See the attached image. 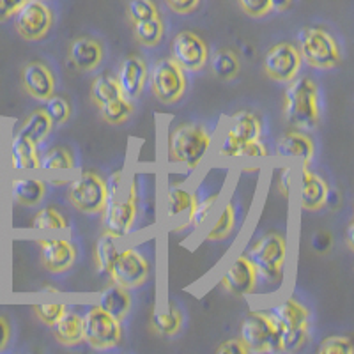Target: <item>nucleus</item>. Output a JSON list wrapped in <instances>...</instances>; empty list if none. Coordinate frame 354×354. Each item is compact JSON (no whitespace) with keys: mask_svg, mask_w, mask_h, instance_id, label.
I'll use <instances>...</instances> for the list:
<instances>
[{"mask_svg":"<svg viewBox=\"0 0 354 354\" xmlns=\"http://www.w3.org/2000/svg\"><path fill=\"white\" fill-rule=\"evenodd\" d=\"M283 94V117L292 128L314 129L321 119L319 88L312 78L301 77L289 82Z\"/></svg>","mask_w":354,"mask_h":354,"instance_id":"obj_1","label":"nucleus"},{"mask_svg":"<svg viewBox=\"0 0 354 354\" xmlns=\"http://www.w3.org/2000/svg\"><path fill=\"white\" fill-rule=\"evenodd\" d=\"M213 137L198 124H179L169 137V158L177 165L195 170L209 153Z\"/></svg>","mask_w":354,"mask_h":354,"instance_id":"obj_2","label":"nucleus"},{"mask_svg":"<svg viewBox=\"0 0 354 354\" xmlns=\"http://www.w3.org/2000/svg\"><path fill=\"white\" fill-rule=\"evenodd\" d=\"M246 257L257 270L259 278L266 282L278 283L283 277V266L287 261V241L277 232H268L259 238L246 252Z\"/></svg>","mask_w":354,"mask_h":354,"instance_id":"obj_3","label":"nucleus"},{"mask_svg":"<svg viewBox=\"0 0 354 354\" xmlns=\"http://www.w3.org/2000/svg\"><path fill=\"white\" fill-rule=\"evenodd\" d=\"M299 55L306 64L317 69H333L342 62V52L328 30L308 27L299 37Z\"/></svg>","mask_w":354,"mask_h":354,"instance_id":"obj_4","label":"nucleus"},{"mask_svg":"<svg viewBox=\"0 0 354 354\" xmlns=\"http://www.w3.org/2000/svg\"><path fill=\"white\" fill-rule=\"evenodd\" d=\"M110 197V188L106 181L96 172L78 174L68 183V198L80 213L97 214L103 211Z\"/></svg>","mask_w":354,"mask_h":354,"instance_id":"obj_5","label":"nucleus"},{"mask_svg":"<svg viewBox=\"0 0 354 354\" xmlns=\"http://www.w3.org/2000/svg\"><path fill=\"white\" fill-rule=\"evenodd\" d=\"M84 340L93 349H113L122 342L121 321H117L97 305L91 306L82 317Z\"/></svg>","mask_w":354,"mask_h":354,"instance_id":"obj_6","label":"nucleus"},{"mask_svg":"<svg viewBox=\"0 0 354 354\" xmlns=\"http://www.w3.org/2000/svg\"><path fill=\"white\" fill-rule=\"evenodd\" d=\"M241 340L248 353H280V330L268 312H252L241 324Z\"/></svg>","mask_w":354,"mask_h":354,"instance_id":"obj_7","label":"nucleus"},{"mask_svg":"<svg viewBox=\"0 0 354 354\" xmlns=\"http://www.w3.org/2000/svg\"><path fill=\"white\" fill-rule=\"evenodd\" d=\"M149 80L154 97L163 105H174L186 93L185 69L172 57H165L153 66Z\"/></svg>","mask_w":354,"mask_h":354,"instance_id":"obj_8","label":"nucleus"},{"mask_svg":"<svg viewBox=\"0 0 354 354\" xmlns=\"http://www.w3.org/2000/svg\"><path fill=\"white\" fill-rule=\"evenodd\" d=\"M262 135L261 117L254 112L234 113L227 124L225 135L218 145V156L220 158H236V153L243 144L252 140H259Z\"/></svg>","mask_w":354,"mask_h":354,"instance_id":"obj_9","label":"nucleus"},{"mask_svg":"<svg viewBox=\"0 0 354 354\" xmlns=\"http://www.w3.org/2000/svg\"><path fill=\"white\" fill-rule=\"evenodd\" d=\"M137 201L138 192L135 183L129 186V194L124 201H115L113 195H110L109 202L101 211L103 213V229H105V232L112 234L117 239L128 236L129 230L135 225V220H137Z\"/></svg>","mask_w":354,"mask_h":354,"instance_id":"obj_10","label":"nucleus"},{"mask_svg":"<svg viewBox=\"0 0 354 354\" xmlns=\"http://www.w3.org/2000/svg\"><path fill=\"white\" fill-rule=\"evenodd\" d=\"M149 273L151 264L145 255L137 248H124L117 254L109 277L112 278L113 283L129 290L144 286Z\"/></svg>","mask_w":354,"mask_h":354,"instance_id":"obj_11","label":"nucleus"},{"mask_svg":"<svg viewBox=\"0 0 354 354\" xmlns=\"http://www.w3.org/2000/svg\"><path fill=\"white\" fill-rule=\"evenodd\" d=\"M53 12L43 0H27L15 15L17 32L27 41H39L50 32Z\"/></svg>","mask_w":354,"mask_h":354,"instance_id":"obj_12","label":"nucleus"},{"mask_svg":"<svg viewBox=\"0 0 354 354\" xmlns=\"http://www.w3.org/2000/svg\"><path fill=\"white\" fill-rule=\"evenodd\" d=\"M301 55L299 50L290 43L273 44L264 55V71L274 82L289 84L298 77L301 69Z\"/></svg>","mask_w":354,"mask_h":354,"instance_id":"obj_13","label":"nucleus"},{"mask_svg":"<svg viewBox=\"0 0 354 354\" xmlns=\"http://www.w3.org/2000/svg\"><path fill=\"white\" fill-rule=\"evenodd\" d=\"M172 59L185 71H201L209 59V48L198 34L183 30L172 41Z\"/></svg>","mask_w":354,"mask_h":354,"instance_id":"obj_14","label":"nucleus"},{"mask_svg":"<svg viewBox=\"0 0 354 354\" xmlns=\"http://www.w3.org/2000/svg\"><path fill=\"white\" fill-rule=\"evenodd\" d=\"M221 286H223V289L229 290L230 294H234V296L254 294L259 286V274L255 266L252 264V261L246 255H239L229 266V270L225 271V274L221 278Z\"/></svg>","mask_w":354,"mask_h":354,"instance_id":"obj_15","label":"nucleus"},{"mask_svg":"<svg viewBox=\"0 0 354 354\" xmlns=\"http://www.w3.org/2000/svg\"><path fill=\"white\" fill-rule=\"evenodd\" d=\"M41 262L50 273H64L71 270L77 261V250L71 241L64 238L39 239Z\"/></svg>","mask_w":354,"mask_h":354,"instance_id":"obj_16","label":"nucleus"},{"mask_svg":"<svg viewBox=\"0 0 354 354\" xmlns=\"http://www.w3.org/2000/svg\"><path fill=\"white\" fill-rule=\"evenodd\" d=\"M149 78V69L140 55H129L122 61L117 75V84L121 87L122 96L129 101H135L142 93Z\"/></svg>","mask_w":354,"mask_h":354,"instance_id":"obj_17","label":"nucleus"},{"mask_svg":"<svg viewBox=\"0 0 354 354\" xmlns=\"http://www.w3.org/2000/svg\"><path fill=\"white\" fill-rule=\"evenodd\" d=\"M314 140L299 129H289L277 142V156L282 160L299 161L303 167H308L310 161L314 160Z\"/></svg>","mask_w":354,"mask_h":354,"instance_id":"obj_18","label":"nucleus"},{"mask_svg":"<svg viewBox=\"0 0 354 354\" xmlns=\"http://www.w3.org/2000/svg\"><path fill=\"white\" fill-rule=\"evenodd\" d=\"M21 85L25 93L34 100H48L55 91V77L52 69L44 66L43 62H28L21 69Z\"/></svg>","mask_w":354,"mask_h":354,"instance_id":"obj_19","label":"nucleus"},{"mask_svg":"<svg viewBox=\"0 0 354 354\" xmlns=\"http://www.w3.org/2000/svg\"><path fill=\"white\" fill-rule=\"evenodd\" d=\"M103 44L93 37H77L69 46V62L78 71H93L103 62Z\"/></svg>","mask_w":354,"mask_h":354,"instance_id":"obj_20","label":"nucleus"},{"mask_svg":"<svg viewBox=\"0 0 354 354\" xmlns=\"http://www.w3.org/2000/svg\"><path fill=\"white\" fill-rule=\"evenodd\" d=\"M330 186L315 172L303 167L301 172V207L305 211H319L326 205Z\"/></svg>","mask_w":354,"mask_h":354,"instance_id":"obj_21","label":"nucleus"},{"mask_svg":"<svg viewBox=\"0 0 354 354\" xmlns=\"http://www.w3.org/2000/svg\"><path fill=\"white\" fill-rule=\"evenodd\" d=\"M274 322H277L280 333L287 330H296V328L308 326L310 314L308 310L301 303L294 301V299H286V301L278 303L268 312Z\"/></svg>","mask_w":354,"mask_h":354,"instance_id":"obj_22","label":"nucleus"},{"mask_svg":"<svg viewBox=\"0 0 354 354\" xmlns=\"http://www.w3.org/2000/svg\"><path fill=\"white\" fill-rule=\"evenodd\" d=\"M9 161L12 170H37L39 169L37 145L17 133L9 144Z\"/></svg>","mask_w":354,"mask_h":354,"instance_id":"obj_23","label":"nucleus"},{"mask_svg":"<svg viewBox=\"0 0 354 354\" xmlns=\"http://www.w3.org/2000/svg\"><path fill=\"white\" fill-rule=\"evenodd\" d=\"M97 306L115 317L117 321H122L124 317H128L129 310H131V296H129L128 289L112 283L100 292Z\"/></svg>","mask_w":354,"mask_h":354,"instance_id":"obj_24","label":"nucleus"},{"mask_svg":"<svg viewBox=\"0 0 354 354\" xmlns=\"http://www.w3.org/2000/svg\"><path fill=\"white\" fill-rule=\"evenodd\" d=\"M52 333L55 337V340L62 346H78V344L84 340V331H82V315H78L77 312H69L66 310L61 317L53 322Z\"/></svg>","mask_w":354,"mask_h":354,"instance_id":"obj_25","label":"nucleus"},{"mask_svg":"<svg viewBox=\"0 0 354 354\" xmlns=\"http://www.w3.org/2000/svg\"><path fill=\"white\" fill-rule=\"evenodd\" d=\"M46 195V185L36 177H17L11 181V197L20 205H36Z\"/></svg>","mask_w":354,"mask_h":354,"instance_id":"obj_26","label":"nucleus"},{"mask_svg":"<svg viewBox=\"0 0 354 354\" xmlns=\"http://www.w3.org/2000/svg\"><path fill=\"white\" fill-rule=\"evenodd\" d=\"M53 128V122L46 112L43 109L34 110L32 113H28V117L21 122L20 129H18V135L25 137L27 140H30L32 144L39 145L41 142L46 140V137L50 135Z\"/></svg>","mask_w":354,"mask_h":354,"instance_id":"obj_27","label":"nucleus"},{"mask_svg":"<svg viewBox=\"0 0 354 354\" xmlns=\"http://www.w3.org/2000/svg\"><path fill=\"white\" fill-rule=\"evenodd\" d=\"M121 96L122 91L119 87V84H117V78L112 77L110 73H103V75H100V77H96L93 80V85H91V100L94 101V105L97 109Z\"/></svg>","mask_w":354,"mask_h":354,"instance_id":"obj_28","label":"nucleus"},{"mask_svg":"<svg viewBox=\"0 0 354 354\" xmlns=\"http://www.w3.org/2000/svg\"><path fill=\"white\" fill-rule=\"evenodd\" d=\"M220 194L214 192V194H198L195 192L194 201H192V207L186 214H188V220H186V225L188 227H201L207 216L211 214L213 207L216 205Z\"/></svg>","mask_w":354,"mask_h":354,"instance_id":"obj_29","label":"nucleus"},{"mask_svg":"<svg viewBox=\"0 0 354 354\" xmlns=\"http://www.w3.org/2000/svg\"><path fill=\"white\" fill-rule=\"evenodd\" d=\"M151 326L154 328L158 335L163 337H172L183 326L181 312L174 306H169L167 310H154L151 314Z\"/></svg>","mask_w":354,"mask_h":354,"instance_id":"obj_30","label":"nucleus"},{"mask_svg":"<svg viewBox=\"0 0 354 354\" xmlns=\"http://www.w3.org/2000/svg\"><path fill=\"white\" fill-rule=\"evenodd\" d=\"M211 69L220 80H230L239 73V57L230 48H221L211 57Z\"/></svg>","mask_w":354,"mask_h":354,"instance_id":"obj_31","label":"nucleus"},{"mask_svg":"<svg viewBox=\"0 0 354 354\" xmlns=\"http://www.w3.org/2000/svg\"><path fill=\"white\" fill-rule=\"evenodd\" d=\"M194 201V194L189 189L181 188V186H172L167 192L165 197V214L167 218H177L181 214L188 213Z\"/></svg>","mask_w":354,"mask_h":354,"instance_id":"obj_32","label":"nucleus"},{"mask_svg":"<svg viewBox=\"0 0 354 354\" xmlns=\"http://www.w3.org/2000/svg\"><path fill=\"white\" fill-rule=\"evenodd\" d=\"M119 248H117V238L109 232H103L96 243V264L101 273H110L113 261H115Z\"/></svg>","mask_w":354,"mask_h":354,"instance_id":"obj_33","label":"nucleus"},{"mask_svg":"<svg viewBox=\"0 0 354 354\" xmlns=\"http://www.w3.org/2000/svg\"><path fill=\"white\" fill-rule=\"evenodd\" d=\"M133 30H135V36H137L138 43H140L142 46H156V44H160V41L163 39L165 27H163L161 18L158 17L151 18V20L133 24Z\"/></svg>","mask_w":354,"mask_h":354,"instance_id":"obj_34","label":"nucleus"},{"mask_svg":"<svg viewBox=\"0 0 354 354\" xmlns=\"http://www.w3.org/2000/svg\"><path fill=\"white\" fill-rule=\"evenodd\" d=\"M32 227L36 230H48V232H62L68 229V220L55 207H43L37 211L32 220Z\"/></svg>","mask_w":354,"mask_h":354,"instance_id":"obj_35","label":"nucleus"},{"mask_svg":"<svg viewBox=\"0 0 354 354\" xmlns=\"http://www.w3.org/2000/svg\"><path fill=\"white\" fill-rule=\"evenodd\" d=\"M101 117L105 119L109 124H122L131 117L133 113V103L129 100H126L124 96L117 97V100L110 101L106 105L100 106Z\"/></svg>","mask_w":354,"mask_h":354,"instance_id":"obj_36","label":"nucleus"},{"mask_svg":"<svg viewBox=\"0 0 354 354\" xmlns=\"http://www.w3.org/2000/svg\"><path fill=\"white\" fill-rule=\"evenodd\" d=\"M234 227H236V207L232 204H227L218 220L214 221V225L209 229L205 239L207 241H221V239L229 238Z\"/></svg>","mask_w":354,"mask_h":354,"instance_id":"obj_37","label":"nucleus"},{"mask_svg":"<svg viewBox=\"0 0 354 354\" xmlns=\"http://www.w3.org/2000/svg\"><path fill=\"white\" fill-rule=\"evenodd\" d=\"M75 161H73V154L64 147H52L50 151L39 156V169L48 170H73Z\"/></svg>","mask_w":354,"mask_h":354,"instance_id":"obj_38","label":"nucleus"},{"mask_svg":"<svg viewBox=\"0 0 354 354\" xmlns=\"http://www.w3.org/2000/svg\"><path fill=\"white\" fill-rule=\"evenodd\" d=\"M43 110L52 119L53 124H64L71 117V105L68 103V100L62 96H55V94H52L48 100H44Z\"/></svg>","mask_w":354,"mask_h":354,"instance_id":"obj_39","label":"nucleus"},{"mask_svg":"<svg viewBox=\"0 0 354 354\" xmlns=\"http://www.w3.org/2000/svg\"><path fill=\"white\" fill-rule=\"evenodd\" d=\"M160 17L154 0H128V18L131 24Z\"/></svg>","mask_w":354,"mask_h":354,"instance_id":"obj_40","label":"nucleus"},{"mask_svg":"<svg viewBox=\"0 0 354 354\" xmlns=\"http://www.w3.org/2000/svg\"><path fill=\"white\" fill-rule=\"evenodd\" d=\"M308 340V326L296 328V330H287L280 333V351L294 353L299 351Z\"/></svg>","mask_w":354,"mask_h":354,"instance_id":"obj_41","label":"nucleus"},{"mask_svg":"<svg viewBox=\"0 0 354 354\" xmlns=\"http://www.w3.org/2000/svg\"><path fill=\"white\" fill-rule=\"evenodd\" d=\"M354 351L353 342L347 337H328L319 346V354H351Z\"/></svg>","mask_w":354,"mask_h":354,"instance_id":"obj_42","label":"nucleus"},{"mask_svg":"<svg viewBox=\"0 0 354 354\" xmlns=\"http://www.w3.org/2000/svg\"><path fill=\"white\" fill-rule=\"evenodd\" d=\"M68 306L64 303H43V305H34V312H36L37 319L46 326H52L57 319L64 314Z\"/></svg>","mask_w":354,"mask_h":354,"instance_id":"obj_43","label":"nucleus"},{"mask_svg":"<svg viewBox=\"0 0 354 354\" xmlns=\"http://www.w3.org/2000/svg\"><path fill=\"white\" fill-rule=\"evenodd\" d=\"M266 156H268V147H266L264 142H261V138L246 142L236 153V158H245V160H262Z\"/></svg>","mask_w":354,"mask_h":354,"instance_id":"obj_44","label":"nucleus"},{"mask_svg":"<svg viewBox=\"0 0 354 354\" xmlns=\"http://www.w3.org/2000/svg\"><path fill=\"white\" fill-rule=\"evenodd\" d=\"M243 11L252 18H262L271 11V0H238Z\"/></svg>","mask_w":354,"mask_h":354,"instance_id":"obj_45","label":"nucleus"},{"mask_svg":"<svg viewBox=\"0 0 354 354\" xmlns=\"http://www.w3.org/2000/svg\"><path fill=\"white\" fill-rule=\"evenodd\" d=\"M165 2L177 15H189L201 6V0H165Z\"/></svg>","mask_w":354,"mask_h":354,"instance_id":"obj_46","label":"nucleus"},{"mask_svg":"<svg viewBox=\"0 0 354 354\" xmlns=\"http://www.w3.org/2000/svg\"><path fill=\"white\" fill-rule=\"evenodd\" d=\"M218 354H248V349L243 344L241 338H232V340H225L223 344L216 347Z\"/></svg>","mask_w":354,"mask_h":354,"instance_id":"obj_47","label":"nucleus"},{"mask_svg":"<svg viewBox=\"0 0 354 354\" xmlns=\"http://www.w3.org/2000/svg\"><path fill=\"white\" fill-rule=\"evenodd\" d=\"M27 0H0V21H8L17 15Z\"/></svg>","mask_w":354,"mask_h":354,"instance_id":"obj_48","label":"nucleus"},{"mask_svg":"<svg viewBox=\"0 0 354 354\" xmlns=\"http://www.w3.org/2000/svg\"><path fill=\"white\" fill-rule=\"evenodd\" d=\"M290 183H292V170H290V167L283 165L277 177V185H278V192H280V195H283L286 198L289 197L290 194Z\"/></svg>","mask_w":354,"mask_h":354,"instance_id":"obj_49","label":"nucleus"},{"mask_svg":"<svg viewBox=\"0 0 354 354\" xmlns=\"http://www.w3.org/2000/svg\"><path fill=\"white\" fill-rule=\"evenodd\" d=\"M11 340V324L4 315H0V351H4Z\"/></svg>","mask_w":354,"mask_h":354,"instance_id":"obj_50","label":"nucleus"},{"mask_svg":"<svg viewBox=\"0 0 354 354\" xmlns=\"http://www.w3.org/2000/svg\"><path fill=\"white\" fill-rule=\"evenodd\" d=\"M292 0H271V9L274 11H286V9L290 8Z\"/></svg>","mask_w":354,"mask_h":354,"instance_id":"obj_51","label":"nucleus"},{"mask_svg":"<svg viewBox=\"0 0 354 354\" xmlns=\"http://www.w3.org/2000/svg\"><path fill=\"white\" fill-rule=\"evenodd\" d=\"M353 230H354V225L353 223H349V225H347V234H346V243H347V246H349V250H354Z\"/></svg>","mask_w":354,"mask_h":354,"instance_id":"obj_52","label":"nucleus"},{"mask_svg":"<svg viewBox=\"0 0 354 354\" xmlns=\"http://www.w3.org/2000/svg\"><path fill=\"white\" fill-rule=\"evenodd\" d=\"M0 165H2V147H0Z\"/></svg>","mask_w":354,"mask_h":354,"instance_id":"obj_53","label":"nucleus"}]
</instances>
